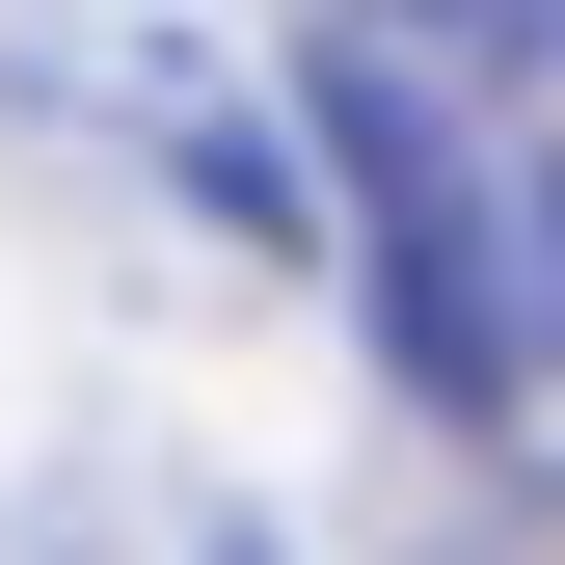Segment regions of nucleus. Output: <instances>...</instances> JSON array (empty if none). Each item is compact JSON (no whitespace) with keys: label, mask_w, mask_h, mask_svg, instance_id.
<instances>
[{"label":"nucleus","mask_w":565,"mask_h":565,"mask_svg":"<svg viewBox=\"0 0 565 565\" xmlns=\"http://www.w3.org/2000/svg\"><path fill=\"white\" fill-rule=\"evenodd\" d=\"M323 243L458 431H565V28H323Z\"/></svg>","instance_id":"nucleus-1"},{"label":"nucleus","mask_w":565,"mask_h":565,"mask_svg":"<svg viewBox=\"0 0 565 565\" xmlns=\"http://www.w3.org/2000/svg\"><path fill=\"white\" fill-rule=\"evenodd\" d=\"M0 108H28V135H108V162H135V189H189L243 269H269V243H323L297 54H243V28H28V54H0Z\"/></svg>","instance_id":"nucleus-2"},{"label":"nucleus","mask_w":565,"mask_h":565,"mask_svg":"<svg viewBox=\"0 0 565 565\" xmlns=\"http://www.w3.org/2000/svg\"><path fill=\"white\" fill-rule=\"evenodd\" d=\"M0 565H297V539H269L216 458L108 431V458H54V484H28V539H0Z\"/></svg>","instance_id":"nucleus-3"}]
</instances>
